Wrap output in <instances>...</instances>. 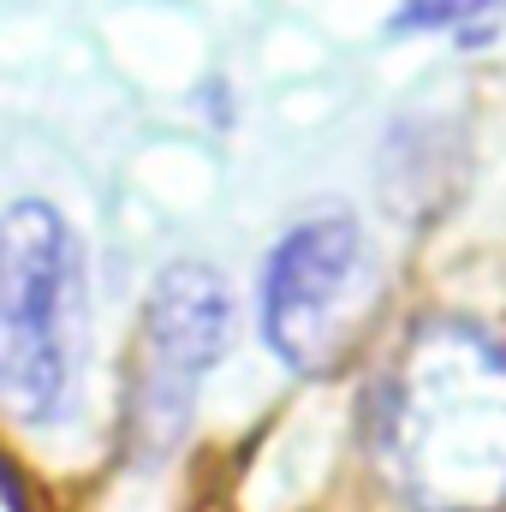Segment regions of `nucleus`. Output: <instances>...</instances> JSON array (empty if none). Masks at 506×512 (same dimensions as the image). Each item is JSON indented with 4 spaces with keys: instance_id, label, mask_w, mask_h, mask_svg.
<instances>
[{
    "instance_id": "nucleus-4",
    "label": "nucleus",
    "mask_w": 506,
    "mask_h": 512,
    "mask_svg": "<svg viewBox=\"0 0 506 512\" xmlns=\"http://www.w3.org/2000/svg\"><path fill=\"white\" fill-rule=\"evenodd\" d=\"M370 286H376V262L358 215H346L340 203L298 215L262 262L268 352L298 376L334 370L370 310Z\"/></svg>"
},
{
    "instance_id": "nucleus-5",
    "label": "nucleus",
    "mask_w": 506,
    "mask_h": 512,
    "mask_svg": "<svg viewBox=\"0 0 506 512\" xmlns=\"http://www.w3.org/2000/svg\"><path fill=\"white\" fill-rule=\"evenodd\" d=\"M501 0H399L393 36H471Z\"/></svg>"
},
{
    "instance_id": "nucleus-2",
    "label": "nucleus",
    "mask_w": 506,
    "mask_h": 512,
    "mask_svg": "<svg viewBox=\"0 0 506 512\" xmlns=\"http://www.w3.org/2000/svg\"><path fill=\"white\" fill-rule=\"evenodd\" d=\"M84 340V251L42 197L0 209V411L54 423L72 405Z\"/></svg>"
},
{
    "instance_id": "nucleus-6",
    "label": "nucleus",
    "mask_w": 506,
    "mask_h": 512,
    "mask_svg": "<svg viewBox=\"0 0 506 512\" xmlns=\"http://www.w3.org/2000/svg\"><path fill=\"white\" fill-rule=\"evenodd\" d=\"M0 512H24V501H18V483L0 471Z\"/></svg>"
},
{
    "instance_id": "nucleus-3",
    "label": "nucleus",
    "mask_w": 506,
    "mask_h": 512,
    "mask_svg": "<svg viewBox=\"0 0 506 512\" xmlns=\"http://www.w3.org/2000/svg\"><path fill=\"white\" fill-rule=\"evenodd\" d=\"M233 340V292L209 262H173L137 316V352L126 382V447L137 465L167 459L191 417L209 370Z\"/></svg>"
},
{
    "instance_id": "nucleus-1",
    "label": "nucleus",
    "mask_w": 506,
    "mask_h": 512,
    "mask_svg": "<svg viewBox=\"0 0 506 512\" xmlns=\"http://www.w3.org/2000/svg\"><path fill=\"white\" fill-rule=\"evenodd\" d=\"M370 447L417 512H506V346L465 322H417L376 382Z\"/></svg>"
}]
</instances>
